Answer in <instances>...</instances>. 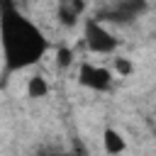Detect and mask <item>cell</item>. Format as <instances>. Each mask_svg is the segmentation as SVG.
Instances as JSON below:
<instances>
[{"instance_id": "9c48e42d", "label": "cell", "mask_w": 156, "mask_h": 156, "mask_svg": "<svg viewBox=\"0 0 156 156\" xmlns=\"http://www.w3.org/2000/svg\"><path fill=\"white\" fill-rule=\"evenodd\" d=\"M112 66H115V71H117L119 76H129V73L134 71L132 61H129V58H124V56H117V58L112 61Z\"/></svg>"}, {"instance_id": "7a4b0ae2", "label": "cell", "mask_w": 156, "mask_h": 156, "mask_svg": "<svg viewBox=\"0 0 156 156\" xmlns=\"http://www.w3.org/2000/svg\"><path fill=\"white\" fill-rule=\"evenodd\" d=\"M83 37H85V44H88V49L93 54H112L117 49V44H119V39L107 27H102V22H98L95 17L85 20Z\"/></svg>"}, {"instance_id": "5b68a950", "label": "cell", "mask_w": 156, "mask_h": 156, "mask_svg": "<svg viewBox=\"0 0 156 156\" xmlns=\"http://www.w3.org/2000/svg\"><path fill=\"white\" fill-rule=\"evenodd\" d=\"M85 2L83 0H58V20L66 27H73L78 22V17L83 15Z\"/></svg>"}, {"instance_id": "30bf717a", "label": "cell", "mask_w": 156, "mask_h": 156, "mask_svg": "<svg viewBox=\"0 0 156 156\" xmlns=\"http://www.w3.org/2000/svg\"><path fill=\"white\" fill-rule=\"evenodd\" d=\"M73 156H88V149H85V144L80 141V139H73V151H71Z\"/></svg>"}, {"instance_id": "3957f363", "label": "cell", "mask_w": 156, "mask_h": 156, "mask_svg": "<svg viewBox=\"0 0 156 156\" xmlns=\"http://www.w3.org/2000/svg\"><path fill=\"white\" fill-rule=\"evenodd\" d=\"M146 0H117L112 7H107V10H102L95 20L100 22V20H107V22H119V24H127V22H132L134 17H139V15H144L146 12Z\"/></svg>"}, {"instance_id": "7c38bea8", "label": "cell", "mask_w": 156, "mask_h": 156, "mask_svg": "<svg viewBox=\"0 0 156 156\" xmlns=\"http://www.w3.org/2000/svg\"><path fill=\"white\" fill-rule=\"evenodd\" d=\"M56 156H73V154H56Z\"/></svg>"}, {"instance_id": "277c9868", "label": "cell", "mask_w": 156, "mask_h": 156, "mask_svg": "<svg viewBox=\"0 0 156 156\" xmlns=\"http://www.w3.org/2000/svg\"><path fill=\"white\" fill-rule=\"evenodd\" d=\"M80 85L90 88V90H110L112 85V73L102 66H93V63H80V73H78Z\"/></svg>"}, {"instance_id": "6da1fadb", "label": "cell", "mask_w": 156, "mask_h": 156, "mask_svg": "<svg viewBox=\"0 0 156 156\" xmlns=\"http://www.w3.org/2000/svg\"><path fill=\"white\" fill-rule=\"evenodd\" d=\"M0 41L7 71H22L27 66H34L49 49V41L39 32V27L32 24L15 5L0 10Z\"/></svg>"}, {"instance_id": "8992f818", "label": "cell", "mask_w": 156, "mask_h": 156, "mask_svg": "<svg viewBox=\"0 0 156 156\" xmlns=\"http://www.w3.org/2000/svg\"><path fill=\"white\" fill-rule=\"evenodd\" d=\"M102 146H105V151H107L110 156H119V154L127 149V141H124V136H122L117 129L107 127L105 134H102Z\"/></svg>"}, {"instance_id": "ba28073f", "label": "cell", "mask_w": 156, "mask_h": 156, "mask_svg": "<svg viewBox=\"0 0 156 156\" xmlns=\"http://www.w3.org/2000/svg\"><path fill=\"white\" fill-rule=\"evenodd\" d=\"M73 63V51L68 46H58L56 49V66L58 68H68Z\"/></svg>"}, {"instance_id": "52a82bcc", "label": "cell", "mask_w": 156, "mask_h": 156, "mask_svg": "<svg viewBox=\"0 0 156 156\" xmlns=\"http://www.w3.org/2000/svg\"><path fill=\"white\" fill-rule=\"evenodd\" d=\"M27 95H29V98H46V95H49V83H46V78L32 76L29 83H27Z\"/></svg>"}, {"instance_id": "8fae6325", "label": "cell", "mask_w": 156, "mask_h": 156, "mask_svg": "<svg viewBox=\"0 0 156 156\" xmlns=\"http://www.w3.org/2000/svg\"><path fill=\"white\" fill-rule=\"evenodd\" d=\"M12 5H15L12 0H0V10H2V7H12Z\"/></svg>"}]
</instances>
